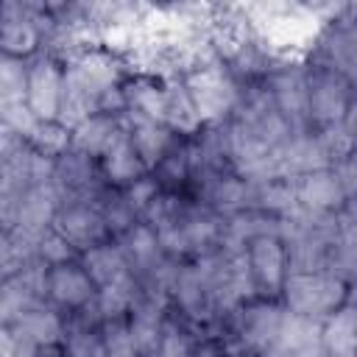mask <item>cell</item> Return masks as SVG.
<instances>
[{
    "instance_id": "obj_1",
    "label": "cell",
    "mask_w": 357,
    "mask_h": 357,
    "mask_svg": "<svg viewBox=\"0 0 357 357\" xmlns=\"http://www.w3.org/2000/svg\"><path fill=\"white\" fill-rule=\"evenodd\" d=\"M284 301L296 315L326 321L349 298L346 282L332 273H298L284 279Z\"/></svg>"
},
{
    "instance_id": "obj_2",
    "label": "cell",
    "mask_w": 357,
    "mask_h": 357,
    "mask_svg": "<svg viewBox=\"0 0 357 357\" xmlns=\"http://www.w3.org/2000/svg\"><path fill=\"white\" fill-rule=\"evenodd\" d=\"M184 84H187V89H190V95L195 100L201 123L218 126L229 112L237 109L240 89H237L234 75L223 67V61H215L209 67H201V70L190 73L184 78Z\"/></svg>"
},
{
    "instance_id": "obj_3",
    "label": "cell",
    "mask_w": 357,
    "mask_h": 357,
    "mask_svg": "<svg viewBox=\"0 0 357 357\" xmlns=\"http://www.w3.org/2000/svg\"><path fill=\"white\" fill-rule=\"evenodd\" d=\"M351 78H346L337 70L315 67L310 73V123H318L321 128L343 123L357 89Z\"/></svg>"
},
{
    "instance_id": "obj_4",
    "label": "cell",
    "mask_w": 357,
    "mask_h": 357,
    "mask_svg": "<svg viewBox=\"0 0 357 357\" xmlns=\"http://www.w3.org/2000/svg\"><path fill=\"white\" fill-rule=\"evenodd\" d=\"M271 95L276 109L290 123L293 131H307L310 126V73L301 64H284L271 75Z\"/></svg>"
},
{
    "instance_id": "obj_5",
    "label": "cell",
    "mask_w": 357,
    "mask_h": 357,
    "mask_svg": "<svg viewBox=\"0 0 357 357\" xmlns=\"http://www.w3.org/2000/svg\"><path fill=\"white\" fill-rule=\"evenodd\" d=\"M248 265L257 282V290L268 298H273L287 279V251L279 237H257L248 245Z\"/></svg>"
},
{
    "instance_id": "obj_6",
    "label": "cell",
    "mask_w": 357,
    "mask_h": 357,
    "mask_svg": "<svg viewBox=\"0 0 357 357\" xmlns=\"http://www.w3.org/2000/svg\"><path fill=\"white\" fill-rule=\"evenodd\" d=\"M53 229L64 234L75 248L89 251L92 245H100L103 237L109 234V226L95 204H67L59 209Z\"/></svg>"
},
{
    "instance_id": "obj_7",
    "label": "cell",
    "mask_w": 357,
    "mask_h": 357,
    "mask_svg": "<svg viewBox=\"0 0 357 357\" xmlns=\"http://www.w3.org/2000/svg\"><path fill=\"white\" fill-rule=\"evenodd\" d=\"M64 73H59L53 59H39L31 64L28 75V103L39 120H59Z\"/></svg>"
},
{
    "instance_id": "obj_8",
    "label": "cell",
    "mask_w": 357,
    "mask_h": 357,
    "mask_svg": "<svg viewBox=\"0 0 357 357\" xmlns=\"http://www.w3.org/2000/svg\"><path fill=\"white\" fill-rule=\"evenodd\" d=\"M61 209V198L53 190V184H42V187H31L22 198H20V209H17V226L33 237H42L47 229H53V220Z\"/></svg>"
},
{
    "instance_id": "obj_9",
    "label": "cell",
    "mask_w": 357,
    "mask_h": 357,
    "mask_svg": "<svg viewBox=\"0 0 357 357\" xmlns=\"http://www.w3.org/2000/svg\"><path fill=\"white\" fill-rule=\"evenodd\" d=\"M117 245H120V251H123V257L128 262V271L137 279H142L145 273H151L165 259V251L159 245V237H156V231L148 223H137L128 231H123L120 240H117Z\"/></svg>"
},
{
    "instance_id": "obj_10",
    "label": "cell",
    "mask_w": 357,
    "mask_h": 357,
    "mask_svg": "<svg viewBox=\"0 0 357 357\" xmlns=\"http://www.w3.org/2000/svg\"><path fill=\"white\" fill-rule=\"evenodd\" d=\"M296 192H298V204L315 212H335V209H343L346 204V192L332 167L296 178Z\"/></svg>"
},
{
    "instance_id": "obj_11",
    "label": "cell",
    "mask_w": 357,
    "mask_h": 357,
    "mask_svg": "<svg viewBox=\"0 0 357 357\" xmlns=\"http://www.w3.org/2000/svg\"><path fill=\"white\" fill-rule=\"evenodd\" d=\"M123 117L114 114H92L86 117L81 126L73 128V139L70 148L84 153V156H106V151L117 142L120 131H123Z\"/></svg>"
},
{
    "instance_id": "obj_12",
    "label": "cell",
    "mask_w": 357,
    "mask_h": 357,
    "mask_svg": "<svg viewBox=\"0 0 357 357\" xmlns=\"http://www.w3.org/2000/svg\"><path fill=\"white\" fill-rule=\"evenodd\" d=\"M47 287H50V298H53L56 304L73 307V310L89 304V301L98 296V293H95V282H92L89 273L84 271V265H73V262L50 268V282H47Z\"/></svg>"
},
{
    "instance_id": "obj_13",
    "label": "cell",
    "mask_w": 357,
    "mask_h": 357,
    "mask_svg": "<svg viewBox=\"0 0 357 357\" xmlns=\"http://www.w3.org/2000/svg\"><path fill=\"white\" fill-rule=\"evenodd\" d=\"M321 329H324V321L307 318V315H296V312L287 310L284 312V321H282V329H279V340L271 349H279L287 357L315 354V351L324 349L321 346Z\"/></svg>"
},
{
    "instance_id": "obj_14",
    "label": "cell",
    "mask_w": 357,
    "mask_h": 357,
    "mask_svg": "<svg viewBox=\"0 0 357 357\" xmlns=\"http://www.w3.org/2000/svg\"><path fill=\"white\" fill-rule=\"evenodd\" d=\"M321 346L326 357H357V304H343L324 321Z\"/></svg>"
},
{
    "instance_id": "obj_15",
    "label": "cell",
    "mask_w": 357,
    "mask_h": 357,
    "mask_svg": "<svg viewBox=\"0 0 357 357\" xmlns=\"http://www.w3.org/2000/svg\"><path fill=\"white\" fill-rule=\"evenodd\" d=\"M120 117H123V123L128 126L131 139H134V148H137V153L142 156L145 167H156V165L165 159L167 148H170V128H167L165 123H153V120L137 117V114H131V112H126V114H120Z\"/></svg>"
},
{
    "instance_id": "obj_16",
    "label": "cell",
    "mask_w": 357,
    "mask_h": 357,
    "mask_svg": "<svg viewBox=\"0 0 357 357\" xmlns=\"http://www.w3.org/2000/svg\"><path fill=\"white\" fill-rule=\"evenodd\" d=\"M123 126H126V123H123ZM103 165H106V176H109L114 184H134V181L142 178V173L148 170L145 162H142V156H139L137 148H134V139H131L128 126L120 131L117 142L106 151Z\"/></svg>"
},
{
    "instance_id": "obj_17",
    "label": "cell",
    "mask_w": 357,
    "mask_h": 357,
    "mask_svg": "<svg viewBox=\"0 0 357 357\" xmlns=\"http://www.w3.org/2000/svg\"><path fill=\"white\" fill-rule=\"evenodd\" d=\"M11 332L33 346H53V343L64 340V321L53 310L36 307V310H28L25 315H20L11 324Z\"/></svg>"
},
{
    "instance_id": "obj_18",
    "label": "cell",
    "mask_w": 357,
    "mask_h": 357,
    "mask_svg": "<svg viewBox=\"0 0 357 357\" xmlns=\"http://www.w3.org/2000/svg\"><path fill=\"white\" fill-rule=\"evenodd\" d=\"M84 271L89 273V279L98 284V287H106L117 279H123L128 271V262L120 251V245H109V243H100V245H92L89 251H84Z\"/></svg>"
},
{
    "instance_id": "obj_19",
    "label": "cell",
    "mask_w": 357,
    "mask_h": 357,
    "mask_svg": "<svg viewBox=\"0 0 357 357\" xmlns=\"http://www.w3.org/2000/svg\"><path fill=\"white\" fill-rule=\"evenodd\" d=\"M165 126L170 131L195 134L201 126V114L195 109V100L187 89V84H167L165 86Z\"/></svg>"
},
{
    "instance_id": "obj_20",
    "label": "cell",
    "mask_w": 357,
    "mask_h": 357,
    "mask_svg": "<svg viewBox=\"0 0 357 357\" xmlns=\"http://www.w3.org/2000/svg\"><path fill=\"white\" fill-rule=\"evenodd\" d=\"M137 296H139V282L134 273H126L123 279L100 287L95 298H98L103 321H114V318H123V312H128L134 307Z\"/></svg>"
},
{
    "instance_id": "obj_21",
    "label": "cell",
    "mask_w": 357,
    "mask_h": 357,
    "mask_svg": "<svg viewBox=\"0 0 357 357\" xmlns=\"http://www.w3.org/2000/svg\"><path fill=\"white\" fill-rule=\"evenodd\" d=\"M28 75H31V67H25L22 59L3 56V61H0V103L28 100Z\"/></svg>"
},
{
    "instance_id": "obj_22",
    "label": "cell",
    "mask_w": 357,
    "mask_h": 357,
    "mask_svg": "<svg viewBox=\"0 0 357 357\" xmlns=\"http://www.w3.org/2000/svg\"><path fill=\"white\" fill-rule=\"evenodd\" d=\"M70 139H73V131L67 126H61L59 120H42L33 134L28 137V145L36 151V153H45V156H61L67 153L70 148Z\"/></svg>"
},
{
    "instance_id": "obj_23",
    "label": "cell",
    "mask_w": 357,
    "mask_h": 357,
    "mask_svg": "<svg viewBox=\"0 0 357 357\" xmlns=\"http://www.w3.org/2000/svg\"><path fill=\"white\" fill-rule=\"evenodd\" d=\"M100 343H103V354L106 357H139V349L134 343L131 326L120 318L114 321H103L100 326Z\"/></svg>"
},
{
    "instance_id": "obj_24",
    "label": "cell",
    "mask_w": 357,
    "mask_h": 357,
    "mask_svg": "<svg viewBox=\"0 0 357 357\" xmlns=\"http://www.w3.org/2000/svg\"><path fill=\"white\" fill-rule=\"evenodd\" d=\"M184 212H187V206L173 192H165V195L159 192L153 198V204L145 209V218H148V226L153 231H165V229L178 226L184 220Z\"/></svg>"
},
{
    "instance_id": "obj_25",
    "label": "cell",
    "mask_w": 357,
    "mask_h": 357,
    "mask_svg": "<svg viewBox=\"0 0 357 357\" xmlns=\"http://www.w3.org/2000/svg\"><path fill=\"white\" fill-rule=\"evenodd\" d=\"M315 137H318V145H321V151H324V156H326L329 167H335L337 162H343V159L357 148V139L346 131V126H343V123L326 126V128H321Z\"/></svg>"
},
{
    "instance_id": "obj_26",
    "label": "cell",
    "mask_w": 357,
    "mask_h": 357,
    "mask_svg": "<svg viewBox=\"0 0 357 357\" xmlns=\"http://www.w3.org/2000/svg\"><path fill=\"white\" fill-rule=\"evenodd\" d=\"M98 209H100V215H103L109 231H114V234H123V231H128L131 226H137V223H134L137 209H134V204H131L126 195H106V192H103Z\"/></svg>"
},
{
    "instance_id": "obj_27",
    "label": "cell",
    "mask_w": 357,
    "mask_h": 357,
    "mask_svg": "<svg viewBox=\"0 0 357 357\" xmlns=\"http://www.w3.org/2000/svg\"><path fill=\"white\" fill-rule=\"evenodd\" d=\"M0 114H3V128L14 131L17 137L28 139L33 134V128L42 123L36 117V112L31 109L28 100H20V103H0Z\"/></svg>"
},
{
    "instance_id": "obj_28",
    "label": "cell",
    "mask_w": 357,
    "mask_h": 357,
    "mask_svg": "<svg viewBox=\"0 0 357 357\" xmlns=\"http://www.w3.org/2000/svg\"><path fill=\"white\" fill-rule=\"evenodd\" d=\"M75 245L64 237V234H59L56 229H47L42 237H39V259L45 262V265H67L73 257H75Z\"/></svg>"
},
{
    "instance_id": "obj_29",
    "label": "cell",
    "mask_w": 357,
    "mask_h": 357,
    "mask_svg": "<svg viewBox=\"0 0 357 357\" xmlns=\"http://www.w3.org/2000/svg\"><path fill=\"white\" fill-rule=\"evenodd\" d=\"M159 354H162V357H192V354H195V346H192L190 335H187L176 321H165Z\"/></svg>"
},
{
    "instance_id": "obj_30",
    "label": "cell",
    "mask_w": 357,
    "mask_h": 357,
    "mask_svg": "<svg viewBox=\"0 0 357 357\" xmlns=\"http://www.w3.org/2000/svg\"><path fill=\"white\" fill-rule=\"evenodd\" d=\"M159 170V178L162 181H170V184H178L190 176V151H173V153H165V159L156 165Z\"/></svg>"
},
{
    "instance_id": "obj_31",
    "label": "cell",
    "mask_w": 357,
    "mask_h": 357,
    "mask_svg": "<svg viewBox=\"0 0 357 357\" xmlns=\"http://www.w3.org/2000/svg\"><path fill=\"white\" fill-rule=\"evenodd\" d=\"M156 195H159V178H151V176L137 178L134 184H128V192H126V198L134 204V209H142V212L153 204Z\"/></svg>"
},
{
    "instance_id": "obj_32",
    "label": "cell",
    "mask_w": 357,
    "mask_h": 357,
    "mask_svg": "<svg viewBox=\"0 0 357 357\" xmlns=\"http://www.w3.org/2000/svg\"><path fill=\"white\" fill-rule=\"evenodd\" d=\"M332 170H335L337 181H340V187H343L346 198H351V195L357 192V148H354L343 162H337Z\"/></svg>"
},
{
    "instance_id": "obj_33",
    "label": "cell",
    "mask_w": 357,
    "mask_h": 357,
    "mask_svg": "<svg viewBox=\"0 0 357 357\" xmlns=\"http://www.w3.org/2000/svg\"><path fill=\"white\" fill-rule=\"evenodd\" d=\"M343 126H346V131L357 139V95H354V100H351V106H349V112H346V117H343Z\"/></svg>"
},
{
    "instance_id": "obj_34",
    "label": "cell",
    "mask_w": 357,
    "mask_h": 357,
    "mask_svg": "<svg viewBox=\"0 0 357 357\" xmlns=\"http://www.w3.org/2000/svg\"><path fill=\"white\" fill-rule=\"evenodd\" d=\"M343 218H349V220H357V192L351 195V198H346V204H343V212H340Z\"/></svg>"
},
{
    "instance_id": "obj_35",
    "label": "cell",
    "mask_w": 357,
    "mask_h": 357,
    "mask_svg": "<svg viewBox=\"0 0 357 357\" xmlns=\"http://www.w3.org/2000/svg\"><path fill=\"white\" fill-rule=\"evenodd\" d=\"M139 357H162L159 351H151V354H139Z\"/></svg>"
}]
</instances>
